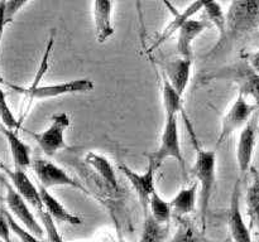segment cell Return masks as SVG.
<instances>
[{
	"instance_id": "836d02e7",
	"label": "cell",
	"mask_w": 259,
	"mask_h": 242,
	"mask_svg": "<svg viewBox=\"0 0 259 242\" xmlns=\"http://www.w3.org/2000/svg\"><path fill=\"white\" fill-rule=\"evenodd\" d=\"M223 242H230V237H229V238L225 239V241H223Z\"/></svg>"
},
{
	"instance_id": "8fae6325",
	"label": "cell",
	"mask_w": 259,
	"mask_h": 242,
	"mask_svg": "<svg viewBox=\"0 0 259 242\" xmlns=\"http://www.w3.org/2000/svg\"><path fill=\"white\" fill-rule=\"evenodd\" d=\"M257 144V117L253 116L240 130L237 144V164L240 173H247L252 166Z\"/></svg>"
},
{
	"instance_id": "cb8c5ba5",
	"label": "cell",
	"mask_w": 259,
	"mask_h": 242,
	"mask_svg": "<svg viewBox=\"0 0 259 242\" xmlns=\"http://www.w3.org/2000/svg\"><path fill=\"white\" fill-rule=\"evenodd\" d=\"M172 212L174 211H172L171 203L164 201L158 194L157 189H154L153 193L151 194V198H149L148 213L159 223L168 224V222L171 221Z\"/></svg>"
},
{
	"instance_id": "ffe728a7",
	"label": "cell",
	"mask_w": 259,
	"mask_h": 242,
	"mask_svg": "<svg viewBox=\"0 0 259 242\" xmlns=\"http://www.w3.org/2000/svg\"><path fill=\"white\" fill-rule=\"evenodd\" d=\"M197 189H199V183L197 182H194V183L190 184L186 188H182L174 197V199L169 202L172 207V211L176 212L181 217L192 213L195 207H196Z\"/></svg>"
},
{
	"instance_id": "4316f807",
	"label": "cell",
	"mask_w": 259,
	"mask_h": 242,
	"mask_svg": "<svg viewBox=\"0 0 259 242\" xmlns=\"http://www.w3.org/2000/svg\"><path fill=\"white\" fill-rule=\"evenodd\" d=\"M202 10L207 18V22L212 23L219 30L220 38L224 37L225 34V14L223 12L222 7L218 3V0H207L205 3Z\"/></svg>"
},
{
	"instance_id": "484cf974",
	"label": "cell",
	"mask_w": 259,
	"mask_h": 242,
	"mask_svg": "<svg viewBox=\"0 0 259 242\" xmlns=\"http://www.w3.org/2000/svg\"><path fill=\"white\" fill-rule=\"evenodd\" d=\"M167 224L157 222L149 213L146 214L143 232L139 242H164L167 237Z\"/></svg>"
},
{
	"instance_id": "3957f363",
	"label": "cell",
	"mask_w": 259,
	"mask_h": 242,
	"mask_svg": "<svg viewBox=\"0 0 259 242\" xmlns=\"http://www.w3.org/2000/svg\"><path fill=\"white\" fill-rule=\"evenodd\" d=\"M8 86L15 92L24 95L30 101L48 100V98H56L66 95L88 93L95 88L94 82L89 78H77V80L53 83V85H38L29 86V87H22V86H15L12 83H8Z\"/></svg>"
},
{
	"instance_id": "9a60e30c",
	"label": "cell",
	"mask_w": 259,
	"mask_h": 242,
	"mask_svg": "<svg viewBox=\"0 0 259 242\" xmlns=\"http://www.w3.org/2000/svg\"><path fill=\"white\" fill-rule=\"evenodd\" d=\"M192 58L179 57L174 60L166 63L163 70V75L169 81L175 90L184 95L189 86L190 77H191Z\"/></svg>"
},
{
	"instance_id": "f1b7e54d",
	"label": "cell",
	"mask_w": 259,
	"mask_h": 242,
	"mask_svg": "<svg viewBox=\"0 0 259 242\" xmlns=\"http://www.w3.org/2000/svg\"><path fill=\"white\" fill-rule=\"evenodd\" d=\"M4 213L8 219V223H9L10 231H12V233H14L15 236L20 239V242H40L39 237L35 236V234L32 233L29 229L25 228L20 222H18L8 209H4Z\"/></svg>"
},
{
	"instance_id": "ac0fdd59",
	"label": "cell",
	"mask_w": 259,
	"mask_h": 242,
	"mask_svg": "<svg viewBox=\"0 0 259 242\" xmlns=\"http://www.w3.org/2000/svg\"><path fill=\"white\" fill-rule=\"evenodd\" d=\"M163 2L166 3L167 7H168L169 9H172V12H174V14H175V19L171 20V23H169V24L167 25L166 29H164L163 32H162V34L158 37L157 42L154 43L153 45H152L151 49H154V48L159 47V45H161L162 43L166 42V40L168 39V38L171 37V35L174 34L175 32H177V30H179V28L181 27L182 23H185V22H186V20L191 19V18L194 17V15L196 14L197 12H200V10H201L202 8H204L205 3H206L207 0H196V2L192 3L191 5H189V7H187L186 9H185L182 13L175 12V9L171 7V4H169V3H168V0H163Z\"/></svg>"
},
{
	"instance_id": "4dcf8cb0",
	"label": "cell",
	"mask_w": 259,
	"mask_h": 242,
	"mask_svg": "<svg viewBox=\"0 0 259 242\" xmlns=\"http://www.w3.org/2000/svg\"><path fill=\"white\" fill-rule=\"evenodd\" d=\"M7 25V22H5V0H0V45H2L3 34H4V29Z\"/></svg>"
},
{
	"instance_id": "7a4b0ae2",
	"label": "cell",
	"mask_w": 259,
	"mask_h": 242,
	"mask_svg": "<svg viewBox=\"0 0 259 242\" xmlns=\"http://www.w3.org/2000/svg\"><path fill=\"white\" fill-rule=\"evenodd\" d=\"M190 134L194 138L196 158H195L194 166L191 169L192 175L196 178V182L200 187V209H201V224L202 231L206 229L207 211H209L210 199H211L212 189H214L215 178H217V154L214 150L204 149L195 138L194 133Z\"/></svg>"
},
{
	"instance_id": "277c9868",
	"label": "cell",
	"mask_w": 259,
	"mask_h": 242,
	"mask_svg": "<svg viewBox=\"0 0 259 242\" xmlns=\"http://www.w3.org/2000/svg\"><path fill=\"white\" fill-rule=\"evenodd\" d=\"M148 160L152 161L157 169L162 165L166 159L171 158L179 161L181 170L186 171V161H185L184 153H182L181 143H180L179 134V116H169L164 120L163 131H162L159 146L156 151L147 154Z\"/></svg>"
},
{
	"instance_id": "d6986e66",
	"label": "cell",
	"mask_w": 259,
	"mask_h": 242,
	"mask_svg": "<svg viewBox=\"0 0 259 242\" xmlns=\"http://www.w3.org/2000/svg\"><path fill=\"white\" fill-rule=\"evenodd\" d=\"M85 163L103 179L106 186L110 187L115 192L118 191L119 184L116 171L106 156L94 153V151H89L85 155Z\"/></svg>"
},
{
	"instance_id": "8992f818",
	"label": "cell",
	"mask_w": 259,
	"mask_h": 242,
	"mask_svg": "<svg viewBox=\"0 0 259 242\" xmlns=\"http://www.w3.org/2000/svg\"><path fill=\"white\" fill-rule=\"evenodd\" d=\"M255 111H258L257 106L253 105L242 93L238 92L237 98L222 120V128L218 136L217 146L222 145L234 131L244 128L248 121L253 117Z\"/></svg>"
},
{
	"instance_id": "ba28073f",
	"label": "cell",
	"mask_w": 259,
	"mask_h": 242,
	"mask_svg": "<svg viewBox=\"0 0 259 242\" xmlns=\"http://www.w3.org/2000/svg\"><path fill=\"white\" fill-rule=\"evenodd\" d=\"M4 186L5 191H7V193H5V203L8 206V211L25 228L29 229L37 237L42 238L45 236L46 229L43 228L42 224L39 223V221L35 218L33 212L30 211V204L18 193L17 189L13 187L12 183H9L8 180H4Z\"/></svg>"
},
{
	"instance_id": "d4e9b609",
	"label": "cell",
	"mask_w": 259,
	"mask_h": 242,
	"mask_svg": "<svg viewBox=\"0 0 259 242\" xmlns=\"http://www.w3.org/2000/svg\"><path fill=\"white\" fill-rule=\"evenodd\" d=\"M204 232L202 229L199 231L189 219L181 218L171 242H212L205 236Z\"/></svg>"
},
{
	"instance_id": "d6a6232c",
	"label": "cell",
	"mask_w": 259,
	"mask_h": 242,
	"mask_svg": "<svg viewBox=\"0 0 259 242\" xmlns=\"http://www.w3.org/2000/svg\"><path fill=\"white\" fill-rule=\"evenodd\" d=\"M4 169H5V165L2 163V160H0V173H2V171H4Z\"/></svg>"
},
{
	"instance_id": "5bb4252c",
	"label": "cell",
	"mask_w": 259,
	"mask_h": 242,
	"mask_svg": "<svg viewBox=\"0 0 259 242\" xmlns=\"http://www.w3.org/2000/svg\"><path fill=\"white\" fill-rule=\"evenodd\" d=\"M209 25L210 23L207 20H197L194 18L182 23L177 30V52L180 57L192 58V43L209 28Z\"/></svg>"
},
{
	"instance_id": "4fadbf2b",
	"label": "cell",
	"mask_w": 259,
	"mask_h": 242,
	"mask_svg": "<svg viewBox=\"0 0 259 242\" xmlns=\"http://www.w3.org/2000/svg\"><path fill=\"white\" fill-rule=\"evenodd\" d=\"M93 9L96 40L105 43L115 33L113 25V0H94Z\"/></svg>"
},
{
	"instance_id": "5b68a950",
	"label": "cell",
	"mask_w": 259,
	"mask_h": 242,
	"mask_svg": "<svg viewBox=\"0 0 259 242\" xmlns=\"http://www.w3.org/2000/svg\"><path fill=\"white\" fill-rule=\"evenodd\" d=\"M71 126V117L67 112H56L51 116V124L46 130L34 133L28 131V135L34 139L43 153L47 156H53L58 151L67 149L65 140V133Z\"/></svg>"
},
{
	"instance_id": "52a82bcc",
	"label": "cell",
	"mask_w": 259,
	"mask_h": 242,
	"mask_svg": "<svg viewBox=\"0 0 259 242\" xmlns=\"http://www.w3.org/2000/svg\"><path fill=\"white\" fill-rule=\"evenodd\" d=\"M30 168L34 171L39 186L43 188H52V187H72V188L80 189L81 192L88 194V191L80 182L75 180L65 169L58 166L57 164L52 163L46 159H35L32 161Z\"/></svg>"
},
{
	"instance_id": "2e32d148",
	"label": "cell",
	"mask_w": 259,
	"mask_h": 242,
	"mask_svg": "<svg viewBox=\"0 0 259 242\" xmlns=\"http://www.w3.org/2000/svg\"><path fill=\"white\" fill-rule=\"evenodd\" d=\"M2 131L4 134L5 139H7L8 145H9V150L10 154H12L14 168L27 170L29 166H32L33 161L30 146L19 138V135L17 134V130H13V129H9L3 125Z\"/></svg>"
},
{
	"instance_id": "7c38bea8",
	"label": "cell",
	"mask_w": 259,
	"mask_h": 242,
	"mask_svg": "<svg viewBox=\"0 0 259 242\" xmlns=\"http://www.w3.org/2000/svg\"><path fill=\"white\" fill-rule=\"evenodd\" d=\"M5 174L8 175V178L10 179V183L13 184L15 189H17L18 193L33 207L37 212L43 211L45 207H43L42 197H40L39 187H35V184L30 180V178L28 176V174L25 173V170L23 169H8L5 166L4 169Z\"/></svg>"
},
{
	"instance_id": "30bf717a",
	"label": "cell",
	"mask_w": 259,
	"mask_h": 242,
	"mask_svg": "<svg viewBox=\"0 0 259 242\" xmlns=\"http://www.w3.org/2000/svg\"><path fill=\"white\" fill-rule=\"evenodd\" d=\"M240 197H242L240 180H237L232 192L229 211H228L230 239L233 242H253L249 227L247 226L244 218H243L242 209H240Z\"/></svg>"
},
{
	"instance_id": "9c48e42d",
	"label": "cell",
	"mask_w": 259,
	"mask_h": 242,
	"mask_svg": "<svg viewBox=\"0 0 259 242\" xmlns=\"http://www.w3.org/2000/svg\"><path fill=\"white\" fill-rule=\"evenodd\" d=\"M118 169L121 173L125 175V178L131 182L133 186L134 191H136L137 196H138L141 206L143 208L144 213H148L149 207V198L153 191L156 189V183H154V176H156V171L158 170L157 166L154 165L152 161L148 160V166L144 170V173H138V171L133 170L131 166H128L124 163L118 164Z\"/></svg>"
},
{
	"instance_id": "44dd1931",
	"label": "cell",
	"mask_w": 259,
	"mask_h": 242,
	"mask_svg": "<svg viewBox=\"0 0 259 242\" xmlns=\"http://www.w3.org/2000/svg\"><path fill=\"white\" fill-rule=\"evenodd\" d=\"M182 96L184 95L177 92L174 86L167 80L166 76L162 73V100H163V108L166 117L179 116V113L184 111Z\"/></svg>"
},
{
	"instance_id": "f546056e",
	"label": "cell",
	"mask_w": 259,
	"mask_h": 242,
	"mask_svg": "<svg viewBox=\"0 0 259 242\" xmlns=\"http://www.w3.org/2000/svg\"><path fill=\"white\" fill-rule=\"evenodd\" d=\"M29 2L30 0H5V22L7 24L12 23L15 15Z\"/></svg>"
},
{
	"instance_id": "83f0119b",
	"label": "cell",
	"mask_w": 259,
	"mask_h": 242,
	"mask_svg": "<svg viewBox=\"0 0 259 242\" xmlns=\"http://www.w3.org/2000/svg\"><path fill=\"white\" fill-rule=\"evenodd\" d=\"M3 83H4V81L0 76V116H2L3 125L13 129V130H18L20 128V121L15 118L14 113L10 110V106L7 101V96H5L4 90H3Z\"/></svg>"
},
{
	"instance_id": "e0dca14e",
	"label": "cell",
	"mask_w": 259,
	"mask_h": 242,
	"mask_svg": "<svg viewBox=\"0 0 259 242\" xmlns=\"http://www.w3.org/2000/svg\"><path fill=\"white\" fill-rule=\"evenodd\" d=\"M39 192L40 197H42L45 211L52 217L53 221L62 222V223L71 224V226H80V224H82V218L68 212L63 207V204L61 202H58V199H56L50 193V191L47 188H43V187L39 186Z\"/></svg>"
},
{
	"instance_id": "e575fe53",
	"label": "cell",
	"mask_w": 259,
	"mask_h": 242,
	"mask_svg": "<svg viewBox=\"0 0 259 242\" xmlns=\"http://www.w3.org/2000/svg\"><path fill=\"white\" fill-rule=\"evenodd\" d=\"M0 242H4V239H3L2 237H0Z\"/></svg>"
},
{
	"instance_id": "7402d4cb",
	"label": "cell",
	"mask_w": 259,
	"mask_h": 242,
	"mask_svg": "<svg viewBox=\"0 0 259 242\" xmlns=\"http://www.w3.org/2000/svg\"><path fill=\"white\" fill-rule=\"evenodd\" d=\"M237 82L239 83V93L259 110V73L252 68L243 71L242 75L237 77Z\"/></svg>"
},
{
	"instance_id": "6da1fadb",
	"label": "cell",
	"mask_w": 259,
	"mask_h": 242,
	"mask_svg": "<svg viewBox=\"0 0 259 242\" xmlns=\"http://www.w3.org/2000/svg\"><path fill=\"white\" fill-rule=\"evenodd\" d=\"M259 29V0H232L225 13V34L210 52L217 53L224 42H234Z\"/></svg>"
},
{
	"instance_id": "603a6c76",
	"label": "cell",
	"mask_w": 259,
	"mask_h": 242,
	"mask_svg": "<svg viewBox=\"0 0 259 242\" xmlns=\"http://www.w3.org/2000/svg\"><path fill=\"white\" fill-rule=\"evenodd\" d=\"M245 203H247V213L250 227L254 229L259 238V174H255L252 184L248 188Z\"/></svg>"
},
{
	"instance_id": "1f68e13d",
	"label": "cell",
	"mask_w": 259,
	"mask_h": 242,
	"mask_svg": "<svg viewBox=\"0 0 259 242\" xmlns=\"http://www.w3.org/2000/svg\"><path fill=\"white\" fill-rule=\"evenodd\" d=\"M249 66L253 71H255V72L259 73V49H257L254 53L250 54Z\"/></svg>"
},
{
	"instance_id": "d590c367",
	"label": "cell",
	"mask_w": 259,
	"mask_h": 242,
	"mask_svg": "<svg viewBox=\"0 0 259 242\" xmlns=\"http://www.w3.org/2000/svg\"><path fill=\"white\" fill-rule=\"evenodd\" d=\"M0 118H2V116H0Z\"/></svg>"
}]
</instances>
